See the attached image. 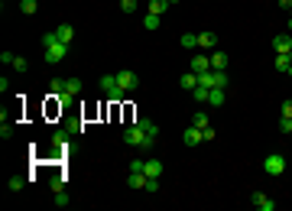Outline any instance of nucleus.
Returning a JSON list of instances; mask_svg holds the SVG:
<instances>
[{"label": "nucleus", "instance_id": "35", "mask_svg": "<svg viewBox=\"0 0 292 211\" xmlns=\"http://www.w3.org/2000/svg\"><path fill=\"white\" fill-rule=\"evenodd\" d=\"M146 169V159H133L130 163V172H143Z\"/></svg>", "mask_w": 292, "mask_h": 211}, {"label": "nucleus", "instance_id": "39", "mask_svg": "<svg viewBox=\"0 0 292 211\" xmlns=\"http://www.w3.org/2000/svg\"><path fill=\"white\" fill-rule=\"evenodd\" d=\"M49 185H52V192H62V188H65V182H62V179H52Z\"/></svg>", "mask_w": 292, "mask_h": 211}, {"label": "nucleus", "instance_id": "40", "mask_svg": "<svg viewBox=\"0 0 292 211\" xmlns=\"http://www.w3.org/2000/svg\"><path fill=\"white\" fill-rule=\"evenodd\" d=\"M279 7H286V10H292V0H279Z\"/></svg>", "mask_w": 292, "mask_h": 211}, {"label": "nucleus", "instance_id": "27", "mask_svg": "<svg viewBox=\"0 0 292 211\" xmlns=\"http://www.w3.org/2000/svg\"><path fill=\"white\" fill-rule=\"evenodd\" d=\"M211 71H215V88H227V81H231L227 71H218V69H211Z\"/></svg>", "mask_w": 292, "mask_h": 211}, {"label": "nucleus", "instance_id": "38", "mask_svg": "<svg viewBox=\"0 0 292 211\" xmlns=\"http://www.w3.org/2000/svg\"><path fill=\"white\" fill-rule=\"evenodd\" d=\"M146 192H159V179H149V182H146Z\"/></svg>", "mask_w": 292, "mask_h": 211}, {"label": "nucleus", "instance_id": "3", "mask_svg": "<svg viewBox=\"0 0 292 211\" xmlns=\"http://www.w3.org/2000/svg\"><path fill=\"white\" fill-rule=\"evenodd\" d=\"M49 91H52L55 98H59V94H78V91H81V81H78V78H52Z\"/></svg>", "mask_w": 292, "mask_h": 211}, {"label": "nucleus", "instance_id": "20", "mask_svg": "<svg viewBox=\"0 0 292 211\" xmlns=\"http://www.w3.org/2000/svg\"><path fill=\"white\" fill-rule=\"evenodd\" d=\"M182 49H198V33H182Z\"/></svg>", "mask_w": 292, "mask_h": 211}, {"label": "nucleus", "instance_id": "22", "mask_svg": "<svg viewBox=\"0 0 292 211\" xmlns=\"http://www.w3.org/2000/svg\"><path fill=\"white\" fill-rule=\"evenodd\" d=\"M26 185V179H23V176H20V172H13V176H10V179H7V188H10V192H20V188H23Z\"/></svg>", "mask_w": 292, "mask_h": 211}, {"label": "nucleus", "instance_id": "2", "mask_svg": "<svg viewBox=\"0 0 292 211\" xmlns=\"http://www.w3.org/2000/svg\"><path fill=\"white\" fill-rule=\"evenodd\" d=\"M123 143H127V146H140V149H153V137H146V130L140 124H133V127H127V130H123Z\"/></svg>", "mask_w": 292, "mask_h": 211}, {"label": "nucleus", "instance_id": "5", "mask_svg": "<svg viewBox=\"0 0 292 211\" xmlns=\"http://www.w3.org/2000/svg\"><path fill=\"white\" fill-rule=\"evenodd\" d=\"M101 91L108 94L110 101H117V98H120V85H117V75H101Z\"/></svg>", "mask_w": 292, "mask_h": 211}, {"label": "nucleus", "instance_id": "25", "mask_svg": "<svg viewBox=\"0 0 292 211\" xmlns=\"http://www.w3.org/2000/svg\"><path fill=\"white\" fill-rule=\"evenodd\" d=\"M13 71H16V75H26V71H30V62L16 55V59H13Z\"/></svg>", "mask_w": 292, "mask_h": 211}, {"label": "nucleus", "instance_id": "24", "mask_svg": "<svg viewBox=\"0 0 292 211\" xmlns=\"http://www.w3.org/2000/svg\"><path fill=\"white\" fill-rule=\"evenodd\" d=\"M143 30H159V16H156V13H146L143 16Z\"/></svg>", "mask_w": 292, "mask_h": 211}, {"label": "nucleus", "instance_id": "13", "mask_svg": "<svg viewBox=\"0 0 292 211\" xmlns=\"http://www.w3.org/2000/svg\"><path fill=\"white\" fill-rule=\"evenodd\" d=\"M179 85H182V91H195V88H198V75H195L192 69L185 71L182 78H179Z\"/></svg>", "mask_w": 292, "mask_h": 211}, {"label": "nucleus", "instance_id": "44", "mask_svg": "<svg viewBox=\"0 0 292 211\" xmlns=\"http://www.w3.org/2000/svg\"><path fill=\"white\" fill-rule=\"evenodd\" d=\"M289 59H292V49H289Z\"/></svg>", "mask_w": 292, "mask_h": 211}, {"label": "nucleus", "instance_id": "18", "mask_svg": "<svg viewBox=\"0 0 292 211\" xmlns=\"http://www.w3.org/2000/svg\"><path fill=\"white\" fill-rule=\"evenodd\" d=\"M169 7H172L169 0H149V10H146V13H156V16H162V13H166Z\"/></svg>", "mask_w": 292, "mask_h": 211}, {"label": "nucleus", "instance_id": "32", "mask_svg": "<svg viewBox=\"0 0 292 211\" xmlns=\"http://www.w3.org/2000/svg\"><path fill=\"white\" fill-rule=\"evenodd\" d=\"M69 205V195H65V188L62 192H55V208H65Z\"/></svg>", "mask_w": 292, "mask_h": 211}, {"label": "nucleus", "instance_id": "36", "mask_svg": "<svg viewBox=\"0 0 292 211\" xmlns=\"http://www.w3.org/2000/svg\"><path fill=\"white\" fill-rule=\"evenodd\" d=\"M13 59H16L13 52H0V62H3V65H13Z\"/></svg>", "mask_w": 292, "mask_h": 211}, {"label": "nucleus", "instance_id": "34", "mask_svg": "<svg viewBox=\"0 0 292 211\" xmlns=\"http://www.w3.org/2000/svg\"><path fill=\"white\" fill-rule=\"evenodd\" d=\"M279 117H292V101H283V107H279Z\"/></svg>", "mask_w": 292, "mask_h": 211}, {"label": "nucleus", "instance_id": "21", "mask_svg": "<svg viewBox=\"0 0 292 211\" xmlns=\"http://www.w3.org/2000/svg\"><path fill=\"white\" fill-rule=\"evenodd\" d=\"M208 104L221 107V104H224V88H211V91H208Z\"/></svg>", "mask_w": 292, "mask_h": 211}, {"label": "nucleus", "instance_id": "6", "mask_svg": "<svg viewBox=\"0 0 292 211\" xmlns=\"http://www.w3.org/2000/svg\"><path fill=\"white\" fill-rule=\"evenodd\" d=\"M137 71H130V69H123V71H117V85H120V91H130V88H137Z\"/></svg>", "mask_w": 292, "mask_h": 211}, {"label": "nucleus", "instance_id": "41", "mask_svg": "<svg viewBox=\"0 0 292 211\" xmlns=\"http://www.w3.org/2000/svg\"><path fill=\"white\" fill-rule=\"evenodd\" d=\"M286 75H289V78H292V65H289V71H286Z\"/></svg>", "mask_w": 292, "mask_h": 211}, {"label": "nucleus", "instance_id": "8", "mask_svg": "<svg viewBox=\"0 0 292 211\" xmlns=\"http://www.w3.org/2000/svg\"><path fill=\"white\" fill-rule=\"evenodd\" d=\"M208 69H211V55H205V52L192 55V71L195 75H201V71H208Z\"/></svg>", "mask_w": 292, "mask_h": 211}, {"label": "nucleus", "instance_id": "29", "mask_svg": "<svg viewBox=\"0 0 292 211\" xmlns=\"http://www.w3.org/2000/svg\"><path fill=\"white\" fill-rule=\"evenodd\" d=\"M65 143H69V133H62V130H59V133L52 137V146H55V149H62Z\"/></svg>", "mask_w": 292, "mask_h": 211}, {"label": "nucleus", "instance_id": "37", "mask_svg": "<svg viewBox=\"0 0 292 211\" xmlns=\"http://www.w3.org/2000/svg\"><path fill=\"white\" fill-rule=\"evenodd\" d=\"M59 104H75V94H59Z\"/></svg>", "mask_w": 292, "mask_h": 211}, {"label": "nucleus", "instance_id": "31", "mask_svg": "<svg viewBox=\"0 0 292 211\" xmlns=\"http://www.w3.org/2000/svg\"><path fill=\"white\" fill-rule=\"evenodd\" d=\"M120 10L123 13H137V0H120Z\"/></svg>", "mask_w": 292, "mask_h": 211}, {"label": "nucleus", "instance_id": "11", "mask_svg": "<svg viewBox=\"0 0 292 211\" xmlns=\"http://www.w3.org/2000/svg\"><path fill=\"white\" fill-rule=\"evenodd\" d=\"M218 46V36L211 30H201L198 33V49H215Z\"/></svg>", "mask_w": 292, "mask_h": 211}, {"label": "nucleus", "instance_id": "15", "mask_svg": "<svg viewBox=\"0 0 292 211\" xmlns=\"http://www.w3.org/2000/svg\"><path fill=\"white\" fill-rule=\"evenodd\" d=\"M208 55H211V69L227 71V52H208Z\"/></svg>", "mask_w": 292, "mask_h": 211}, {"label": "nucleus", "instance_id": "12", "mask_svg": "<svg viewBox=\"0 0 292 211\" xmlns=\"http://www.w3.org/2000/svg\"><path fill=\"white\" fill-rule=\"evenodd\" d=\"M146 179H162V163L159 159H146Z\"/></svg>", "mask_w": 292, "mask_h": 211}, {"label": "nucleus", "instance_id": "19", "mask_svg": "<svg viewBox=\"0 0 292 211\" xmlns=\"http://www.w3.org/2000/svg\"><path fill=\"white\" fill-rule=\"evenodd\" d=\"M273 65H276V71H289V65H292L289 52H276V59H273Z\"/></svg>", "mask_w": 292, "mask_h": 211}, {"label": "nucleus", "instance_id": "14", "mask_svg": "<svg viewBox=\"0 0 292 211\" xmlns=\"http://www.w3.org/2000/svg\"><path fill=\"white\" fill-rule=\"evenodd\" d=\"M55 36H59V42H65V46H72V39H75V30H72L69 23H62L59 30H55Z\"/></svg>", "mask_w": 292, "mask_h": 211}, {"label": "nucleus", "instance_id": "43", "mask_svg": "<svg viewBox=\"0 0 292 211\" xmlns=\"http://www.w3.org/2000/svg\"><path fill=\"white\" fill-rule=\"evenodd\" d=\"M169 3H179V0H169Z\"/></svg>", "mask_w": 292, "mask_h": 211}, {"label": "nucleus", "instance_id": "9", "mask_svg": "<svg viewBox=\"0 0 292 211\" xmlns=\"http://www.w3.org/2000/svg\"><path fill=\"white\" fill-rule=\"evenodd\" d=\"M273 49H276V52H289L292 49V36L289 33H276V36H273Z\"/></svg>", "mask_w": 292, "mask_h": 211}, {"label": "nucleus", "instance_id": "16", "mask_svg": "<svg viewBox=\"0 0 292 211\" xmlns=\"http://www.w3.org/2000/svg\"><path fill=\"white\" fill-rule=\"evenodd\" d=\"M146 182H149L146 172H130V176H127V185L130 188H146Z\"/></svg>", "mask_w": 292, "mask_h": 211}, {"label": "nucleus", "instance_id": "42", "mask_svg": "<svg viewBox=\"0 0 292 211\" xmlns=\"http://www.w3.org/2000/svg\"><path fill=\"white\" fill-rule=\"evenodd\" d=\"M289 26H292V10H289Z\"/></svg>", "mask_w": 292, "mask_h": 211}, {"label": "nucleus", "instance_id": "26", "mask_svg": "<svg viewBox=\"0 0 292 211\" xmlns=\"http://www.w3.org/2000/svg\"><path fill=\"white\" fill-rule=\"evenodd\" d=\"M208 91H211V88L198 85V88H195V91H192V98H195V101H201V104H208Z\"/></svg>", "mask_w": 292, "mask_h": 211}, {"label": "nucleus", "instance_id": "1", "mask_svg": "<svg viewBox=\"0 0 292 211\" xmlns=\"http://www.w3.org/2000/svg\"><path fill=\"white\" fill-rule=\"evenodd\" d=\"M42 49H46V59L49 65H59L62 59H65V52H69V46L65 42H59V36H55V30L52 33H42Z\"/></svg>", "mask_w": 292, "mask_h": 211}, {"label": "nucleus", "instance_id": "17", "mask_svg": "<svg viewBox=\"0 0 292 211\" xmlns=\"http://www.w3.org/2000/svg\"><path fill=\"white\" fill-rule=\"evenodd\" d=\"M137 124H140V127H143V130H146V137H153V140H156V137H159V127H156V124H153V120H149V117H137Z\"/></svg>", "mask_w": 292, "mask_h": 211}, {"label": "nucleus", "instance_id": "28", "mask_svg": "<svg viewBox=\"0 0 292 211\" xmlns=\"http://www.w3.org/2000/svg\"><path fill=\"white\" fill-rule=\"evenodd\" d=\"M192 124H195V127L201 130V127H208L211 120H208V114H205V110H198V114H192Z\"/></svg>", "mask_w": 292, "mask_h": 211}, {"label": "nucleus", "instance_id": "30", "mask_svg": "<svg viewBox=\"0 0 292 211\" xmlns=\"http://www.w3.org/2000/svg\"><path fill=\"white\" fill-rule=\"evenodd\" d=\"M215 140V127L208 124V127H201V143H211Z\"/></svg>", "mask_w": 292, "mask_h": 211}, {"label": "nucleus", "instance_id": "4", "mask_svg": "<svg viewBox=\"0 0 292 211\" xmlns=\"http://www.w3.org/2000/svg\"><path fill=\"white\" fill-rule=\"evenodd\" d=\"M263 169H266V176H283V172H286V156H283V153L266 156V159H263Z\"/></svg>", "mask_w": 292, "mask_h": 211}, {"label": "nucleus", "instance_id": "23", "mask_svg": "<svg viewBox=\"0 0 292 211\" xmlns=\"http://www.w3.org/2000/svg\"><path fill=\"white\" fill-rule=\"evenodd\" d=\"M20 10H23L26 16H33L39 10V0H20Z\"/></svg>", "mask_w": 292, "mask_h": 211}, {"label": "nucleus", "instance_id": "33", "mask_svg": "<svg viewBox=\"0 0 292 211\" xmlns=\"http://www.w3.org/2000/svg\"><path fill=\"white\" fill-rule=\"evenodd\" d=\"M279 130H283V133H292V117H279Z\"/></svg>", "mask_w": 292, "mask_h": 211}, {"label": "nucleus", "instance_id": "7", "mask_svg": "<svg viewBox=\"0 0 292 211\" xmlns=\"http://www.w3.org/2000/svg\"><path fill=\"white\" fill-rule=\"evenodd\" d=\"M250 202H254L256 211H276V202H273L269 195H263V192H254V195H250Z\"/></svg>", "mask_w": 292, "mask_h": 211}, {"label": "nucleus", "instance_id": "10", "mask_svg": "<svg viewBox=\"0 0 292 211\" xmlns=\"http://www.w3.org/2000/svg\"><path fill=\"white\" fill-rule=\"evenodd\" d=\"M182 143H185V146H198V143H201V130H198V127H188V130H185L182 133Z\"/></svg>", "mask_w": 292, "mask_h": 211}]
</instances>
